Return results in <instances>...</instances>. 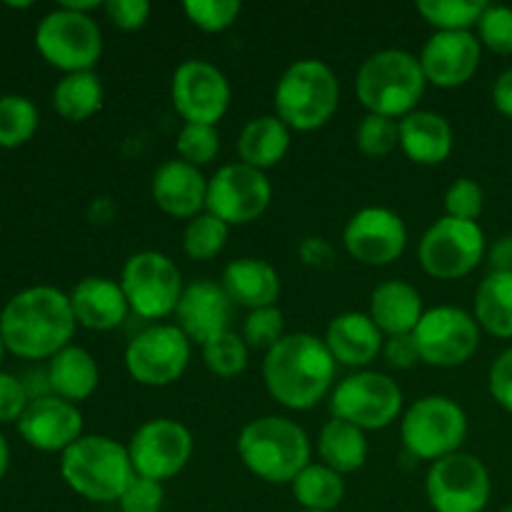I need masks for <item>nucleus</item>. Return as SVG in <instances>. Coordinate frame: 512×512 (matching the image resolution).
I'll use <instances>...</instances> for the list:
<instances>
[{"mask_svg": "<svg viewBox=\"0 0 512 512\" xmlns=\"http://www.w3.org/2000/svg\"><path fill=\"white\" fill-rule=\"evenodd\" d=\"M70 295L53 285H35L15 293L0 310L5 350L25 360H45L68 348L75 333Z\"/></svg>", "mask_w": 512, "mask_h": 512, "instance_id": "1", "label": "nucleus"}, {"mask_svg": "<svg viewBox=\"0 0 512 512\" xmlns=\"http://www.w3.org/2000/svg\"><path fill=\"white\" fill-rule=\"evenodd\" d=\"M333 378L335 358L325 340L310 333H288L265 353V388L290 410L315 408L328 395Z\"/></svg>", "mask_w": 512, "mask_h": 512, "instance_id": "2", "label": "nucleus"}, {"mask_svg": "<svg viewBox=\"0 0 512 512\" xmlns=\"http://www.w3.org/2000/svg\"><path fill=\"white\" fill-rule=\"evenodd\" d=\"M238 455L255 478L273 485L293 483L310 465V440L290 418L265 415L240 430Z\"/></svg>", "mask_w": 512, "mask_h": 512, "instance_id": "3", "label": "nucleus"}, {"mask_svg": "<svg viewBox=\"0 0 512 512\" xmlns=\"http://www.w3.org/2000/svg\"><path fill=\"white\" fill-rule=\"evenodd\" d=\"M423 65L408 50H378L363 60L355 75V93L368 113L385 118H405L425 93Z\"/></svg>", "mask_w": 512, "mask_h": 512, "instance_id": "4", "label": "nucleus"}, {"mask_svg": "<svg viewBox=\"0 0 512 512\" xmlns=\"http://www.w3.org/2000/svg\"><path fill=\"white\" fill-rule=\"evenodd\" d=\"M60 475L90 503H118L135 478L128 448L105 435H83L60 455Z\"/></svg>", "mask_w": 512, "mask_h": 512, "instance_id": "5", "label": "nucleus"}, {"mask_svg": "<svg viewBox=\"0 0 512 512\" xmlns=\"http://www.w3.org/2000/svg\"><path fill=\"white\" fill-rule=\"evenodd\" d=\"M338 103L340 83L323 60H295L275 85V113L288 128L300 133L323 128L335 115Z\"/></svg>", "mask_w": 512, "mask_h": 512, "instance_id": "6", "label": "nucleus"}, {"mask_svg": "<svg viewBox=\"0 0 512 512\" xmlns=\"http://www.w3.org/2000/svg\"><path fill=\"white\" fill-rule=\"evenodd\" d=\"M35 48L53 68L68 73L93 70L103 55V33L88 13L55 8L35 28Z\"/></svg>", "mask_w": 512, "mask_h": 512, "instance_id": "7", "label": "nucleus"}, {"mask_svg": "<svg viewBox=\"0 0 512 512\" xmlns=\"http://www.w3.org/2000/svg\"><path fill=\"white\" fill-rule=\"evenodd\" d=\"M403 443L415 458L443 460L460 453L468 438V415L455 400L445 395H428L408 408L400 423Z\"/></svg>", "mask_w": 512, "mask_h": 512, "instance_id": "8", "label": "nucleus"}, {"mask_svg": "<svg viewBox=\"0 0 512 512\" xmlns=\"http://www.w3.org/2000/svg\"><path fill=\"white\" fill-rule=\"evenodd\" d=\"M120 288L130 310L145 320H160L175 313L185 290L178 265L158 250L130 255L123 265Z\"/></svg>", "mask_w": 512, "mask_h": 512, "instance_id": "9", "label": "nucleus"}, {"mask_svg": "<svg viewBox=\"0 0 512 512\" xmlns=\"http://www.w3.org/2000/svg\"><path fill=\"white\" fill-rule=\"evenodd\" d=\"M333 418L360 430H380L395 423L403 410V390L390 375L360 370L348 375L330 398Z\"/></svg>", "mask_w": 512, "mask_h": 512, "instance_id": "10", "label": "nucleus"}, {"mask_svg": "<svg viewBox=\"0 0 512 512\" xmlns=\"http://www.w3.org/2000/svg\"><path fill=\"white\" fill-rule=\"evenodd\" d=\"M485 255V233L478 223L458 218L435 220L420 240L418 258L428 275L458 280L473 273Z\"/></svg>", "mask_w": 512, "mask_h": 512, "instance_id": "11", "label": "nucleus"}, {"mask_svg": "<svg viewBox=\"0 0 512 512\" xmlns=\"http://www.w3.org/2000/svg\"><path fill=\"white\" fill-rule=\"evenodd\" d=\"M490 473L470 453L435 460L425 478V495L435 512H483L490 503Z\"/></svg>", "mask_w": 512, "mask_h": 512, "instance_id": "12", "label": "nucleus"}, {"mask_svg": "<svg viewBox=\"0 0 512 512\" xmlns=\"http://www.w3.org/2000/svg\"><path fill=\"white\" fill-rule=\"evenodd\" d=\"M190 363V340L178 325H150L125 348L130 378L148 388H165L185 373Z\"/></svg>", "mask_w": 512, "mask_h": 512, "instance_id": "13", "label": "nucleus"}, {"mask_svg": "<svg viewBox=\"0 0 512 512\" xmlns=\"http://www.w3.org/2000/svg\"><path fill=\"white\" fill-rule=\"evenodd\" d=\"M420 360L433 368H458L468 363L480 345V325L475 315L463 308L440 305L425 310L418 328L413 330Z\"/></svg>", "mask_w": 512, "mask_h": 512, "instance_id": "14", "label": "nucleus"}, {"mask_svg": "<svg viewBox=\"0 0 512 512\" xmlns=\"http://www.w3.org/2000/svg\"><path fill=\"white\" fill-rule=\"evenodd\" d=\"M273 185L268 175L245 163H228L208 180L205 208L225 225H248L268 210Z\"/></svg>", "mask_w": 512, "mask_h": 512, "instance_id": "15", "label": "nucleus"}, {"mask_svg": "<svg viewBox=\"0 0 512 512\" xmlns=\"http://www.w3.org/2000/svg\"><path fill=\"white\" fill-rule=\"evenodd\" d=\"M170 98L185 123L215 125L230 108V83L218 65L190 58L175 68Z\"/></svg>", "mask_w": 512, "mask_h": 512, "instance_id": "16", "label": "nucleus"}, {"mask_svg": "<svg viewBox=\"0 0 512 512\" xmlns=\"http://www.w3.org/2000/svg\"><path fill=\"white\" fill-rule=\"evenodd\" d=\"M128 455L135 475L163 483L188 465L193 455V435L178 420H148L130 438Z\"/></svg>", "mask_w": 512, "mask_h": 512, "instance_id": "17", "label": "nucleus"}, {"mask_svg": "<svg viewBox=\"0 0 512 512\" xmlns=\"http://www.w3.org/2000/svg\"><path fill=\"white\" fill-rule=\"evenodd\" d=\"M345 250L363 265H390L405 253L408 228L395 210L370 208L358 210L343 230Z\"/></svg>", "mask_w": 512, "mask_h": 512, "instance_id": "18", "label": "nucleus"}, {"mask_svg": "<svg viewBox=\"0 0 512 512\" xmlns=\"http://www.w3.org/2000/svg\"><path fill=\"white\" fill-rule=\"evenodd\" d=\"M18 433L30 448L63 455L75 440L83 438V415L78 405L58 395H43L30 400L25 413L20 415Z\"/></svg>", "mask_w": 512, "mask_h": 512, "instance_id": "19", "label": "nucleus"}, {"mask_svg": "<svg viewBox=\"0 0 512 512\" xmlns=\"http://www.w3.org/2000/svg\"><path fill=\"white\" fill-rule=\"evenodd\" d=\"M175 318H178L175 325L188 335L190 343L205 345L230 330L233 300L215 280H195L180 295Z\"/></svg>", "mask_w": 512, "mask_h": 512, "instance_id": "20", "label": "nucleus"}, {"mask_svg": "<svg viewBox=\"0 0 512 512\" xmlns=\"http://www.w3.org/2000/svg\"><path fill=\"white\" fill-rule=\"evenodd\" d=\"M425 80L438 88L465 85L480 65V40L470 30L460 33H433L420 53Z\"/></svg>", "mask_w": 512, "mask_h": 512, "instance_id": "21", "label": "nucleus"}, {"mask_svg": "<svg viewBox=\"0 0 512 512\" xmlns=\"http://www.w3.org/2000/svg\"><path fill=\"white\" fill-rule=\"evenodd\" d=\"M150 195H153L155 205L170 218L193 220L205 208L208 180L195 165L185 163V160H168L153 173Z\"/></svg>", "mask_w": 512, "mask_h": 512, "instance_id": "22", "label": "nucleus"}, {"mask_svg": "<svg viewBox=\"0 0 512 512\" xmlns=\"http://www.w3.org/2000/svg\"><path fill=\"white\" fill-rule=\"evenodd\" d=\"M70 305H73L78 325L88 330H100V333L118 328L130 310L120 283L100 278V275L80 280L70 293Z\"/></svg>", "mask_w": 512, "mask_h": 512, "instance_id": "23", "label": "nucleus"}, {"mask_svg": "<svg viewBox=\"0 0 512 512\" xmlns=\"http://www.w3.org/2000/svg\"><path fill=\"white\" fill-rule=\"evenodd\" d=\"M325 345L335 363L348 368H365L383 350V333L365 313H340L325 330Z\"/></svg>", "mask_w": 512, "mask_h": 512, "instance_id": "24", "label": "nucleus"}, {"mask_svg": "<svg viewBox=\"0 0 512 512\" xmlns=\"http://www.w3.org/2000/svg\"><path fill=\"white\" fill-rule=\"evenodd\" d=\"M220 285L233 305L248 310L270 308L280 298L278 270L258 258H238L225 265Z\"/></svg>", "mask_w": 512, "mask_h": 512, "instance_id": "25", "label": "nucleus"}, {"mask_svg": "<svg viewBox=\"0 0 512 512\" xmlns=\"http://www.w3.org/2000/svg\"><path fill=\"white\" fill-rule=\"evenodd\" d=\"M400 148L413 163L440 165L453 153V128L433 110H413L400 120Z\"/></svg>", "mask_w": 512, "mask_h": 512, "instance_id": "26", "label": "nucleus"}, {"mask_svg": "<svg viewBox=\"0 0 512 512\" xmlns=\"http://www.w3.org/2000/svg\"><path fill=\"white\" fill-rule=\"evenodd\" d=\"M368 315L378 325L380 333H385L388 338L410 335L425 315L423 298H420L418 288L405 280H385L370 295Z\"/></svg>", "mask_w": 512, "mask_h": 512, "instance_id": "27", "label": "nucleus"}, {"mask_svg": "<svg viewBox=\"0 0 512 512\" xmlns=\"http://www.w3.org/2000/svg\"><path fill=\"white\" fill-rule=\"evenodd\" d=\"M98 380V363L80 345H68L58 355H53L48 363L50 390H53V395L73 405L80 400H88L98 388Z\"/></svg>", "mask_w": 512, "mask_h": 512, "instance_id": "28", "label": "nucleus"}, {"mask_svg": "<svg viewBox=\"0 0 512 512\" xmlns=\"http://www.w3.org/2000/svg\"><path fill=\"white\" fill-rule=\"evenodd\" d=\"M290 150V128L278 115H260L243 128L238 138L240 163L268 170L278 165Z\"/></svg>", "mask_w": 512, "mask_h": 512, "instance_id": "29", "label": "nucleus"}, {"mask_svg": "<svg viewBox=\"0 0 512 512\" xmlns=\"http://www.w3.org/2000/svg\"><path fill=\"white\" fill-rule=\"evenodd\" d=\"M318 453L323 465H328L335 473H355L368 460V438L365 430L345 423V420H328L320 430Z\"/></svg>", "mask_w": 512, "mask_h": 512, "instance_id": "30", "label": "nucleus"}, {"mask_svg": "<svg viewBox=\"0 0 512 512\" xmlns=\"http://www.w3.org/2000/svg\"><path fill=\"white\" fill-rule=\"evenodd\" d=\"M475 320L495 338H512V273H490L475 293Z\"/></svg>", "mask_w": 512, "mask_h": 512, "instance_id": "31", "label": "nucleus"}, {"mask_svg": "<svg viewBox=\"0 0 512 512\" xmlns=\"http://www.w3.org/2000/svg\"><path fill=\"white\" fill-rule=\"evenodd\" d=\"M103 105V83L98 73H68L53 88V108L70 123H80L95 115Z\"/></svg>", "mask_w": 512, "mask_h": 512, "instance_id": "32", "label": "nucleus"}, {"mask_svg": "<svg viewBox=\"0 0 512 512\" xmlns=\"http://www.w3.org/2000/svg\"><path fill=\"white\" fill-rule=\"evenodd\" d=\"M293 495L303 510H325L333 512L345 498V483L343 475L330 470L323 463H310L298 473L293 480Z\"/></svg>", "mask_w": 512, "mask_h": 512, "instance_id": "33", "label": "nucleus"}, {"mask_svg": "<svg viewBox=\"0 0 512 512\" xmlns=\"http://www.w3.org/2000/svg\"><path fill=\"white\" fill-rule=\"evenodd\" d=\"M488 3L485 0H420L418 13L435 28V33H460L478 25Z\"/></svg>", "mask_w": 512, "mask_h": 512, "instance_id": "34", "label": "nucleus"}, {"mask_svg": "<svg viewBox=\"0 0 512 512\" xmlns=\"http://www.w3.org/2000/svg\"><path fill=\"white\" fill-rule=\"evenodd\" d=\"M40 123L38 108L30 98L8 93L0 98V148H20L35 135Z\"/></svg>", "mask_w": 512, "mask_h": 512, "instance_id": "35", "label": "nucleus"}, {"mask_svg": "<svg viewBox=\"0 0 512 512\" xmlns=\"http://www.w3.org/2000/svg\"><path fill=\"white\" fill-rule=\"evenodd\" d=\"M230 225L210 213H200L185 225L183 250L190 260H213L228 243Z\"/></svg>", "mask_w": 512, "mask_h": 512, "instance_id": "36", "label": "nucleus"}, {"mask_svg": "<svg viewBox=\"0 0 512 512\" xmlns=\"http://www.w3.org/2000/svg\"><path fill=\"white\" fill-rule=\"evenodd\" d=\"M250 348L245 345L243 335L228 333L218 335L210 343L203 345V360L208 365V370L218 378H235V375L243 373L248 368Z\"/></svg>", "mask_w": 512, "mask_h": 512, "instance_id": "37", "label": "nucleus"}, {"mask_svg": "<svg viewBox=\"0 0 512 512\" xmlns=\"http://www.w3.org/2000/svg\"><path fill=\"white\" fill-rule=\"evenodd\" d=\"M285 338V318L278 305L250 310L243 320V340L250 350H273Z\"/></svg>", "mask_w": 512, "mask_h": 512, "instance_id": "38", "label": "nucleus"}, {"mask_svg": "<svg viewBox=\"0 0 512 512\" xmlns=\"http://www.w3.org/2000/svg\"><path fill=\"white\" fill-rule=\"evenodd\" d=\"M358 148L370 158H383L400 145V123L385 115L368 113L358 125Z\"/></svg>", "mask_w": 512, "mask_h": 512, "instance_id": "39", "label": "nucleus"}, {"mask_svg": "<svg viewBox=\"0 0 512 512\" xmlns=\"http://www.w3.org/2000/svg\"><path fill=\"white\" fill-rule=\"evenodd\" d=\"M175 148H178L180 160L200 168V165H208L218 155L220 133L215 125L185 123L183 130L178 133V140H175Z\"/></svg>", "mask_w": 512, "mask_h": 512, "instance_id": "40", "label": "nucleus"}, {"mask_svg": "<svg viewBox=\"0 0 512 512\" xmlns=\"http://www.w3.org/2000/svg\"><path fill=\"white\" fill-rule=\"evenodd\" d=\"M183 10L195 28L205 33H220L238 20L243 5L238 0H188Z\"/></svg>", "mask_w": 512, "mask_h": 512, "instance_id": "41", "label": "nucleus"}, {"mask_svg": "<svg viewBox=\"0 0 512 512\" xmlns=\"http://www.w3.org/2000/svg\"><path fill=\"white\" fill-rule=\"evenodd\" d=\"M478 40L498 55H512V8L488 5L478 20Z\"/></svg>", "mask_w": 512, "mask_h": 512, "instance_id": "42", "label": "nucleus"}, {"mask_svg": "<svg viewBox=\"0 0 512 512\" xmlns=\"http://www.w3.org/2000/svg\"><path fill=\"white\" fill-rule=\"evenodd\" d=\"M483 205V188L470 178H458L450 185L448 193H445V213H448L450 218L478 223L480 213H483Z\"/></svg>", "mask_w": 512, "mask_h": 512, "instance_id": "43", "label": "nucleus"}, {"mask_svg": "<svg viewBox=\"0 0 512 512\" xmlns=\"http://www.w3.org/2000/svg\"><path fill=\"white\" fill-rule=\"evenodd\" d=\"M165 503L163 483L135 475L125 493L120 495V512H160Z\"/></svg>", "mask_w": 512, "mask_h": 512, "instance_id": "44", "label": "nucleus"}, {"mask_svg": "<svg viewBox=\"0 0 512 512\" xmlns=\"http://www.w3.org/2000/svg\"><path fill=\"white\" fill-rule=\"evenodd\" d=\"M30 405L23 380L0 370V423H18Z\"/></svg>", "mask_w": 512, "mask_h": 512, "instance_id": "45", "label": "nucleus"}, {"mask_svg": "<svg viewBox=\"0 0 512 512\" xmlns=\"http://www.w3.org/2000/svg\"><path fill=\"white\" fill-rule=\"evenodd\" d=\"M103 8L110 23L120 30H140L153 13L148 0H108Z\"/></svg>", "mask_w": 512, "mask_h": 512, "instance_id": "46", "label": "nucleus"}, {"mask_svg": "<svg viewBox=\"0 0 512 512\" xmlns=\"http://www.w3.org/2000/svg\"><path fill=\"white\" fill-rule=\"evenodd\" d=\"M488 388L495 403L512 413V348L500 353L495 363L490 365Z\"/></svg>", "mask_w": 512, "mask_h": 512, "instance_id": "47", "label": "nucleus"}, {"mask_svg": "<svg viewBox=\"0 0 512 512\" xmlns=\"http://www.w3.org/2000/svg\"><path fill=\"white\" fill-rule=\"evenodd\" d=\"M383 353H385V358H388V363L398 370L413 368V365L420 360L418 345H415L413 333L393 335V338H388V343L383 345Z\"/></svg>", "mask_w": 512, "mask_h": 512, "instance_id": "48", "label": "nucleus"}, {"mask_svg": "<svg viewBox=\"0 0 512 512\" xmlns=\"http://www.w3.org/2000/svg\"><path fill=\"white\" fill-rule=\"evenodd\" d=\"M298 255L310 268H325L333 260V248H330V243L325 238H305L300 243Z\"/></svg>", "mask_w": 512, "mask_h": 512, "instance_id": "49", "label": "nucleus"}, {"mask_svg": "<svg viewBox=\"0 0 512 512\" xmlns=\"http://www.w3.org/2000/svg\"><path fill=\"white\" fill-rule=\"evenodd\" d=\"M493 103L505 118H512V68L505 70V73L495 80Z\"/></svg>", "mask_w": 512, "mask_h": 512, "instance_id": "50", "label": "nucleus"}, {"mask_svg": "<svg viewBox=\"0 0 512 512\" xmlns=\"http://www.w3.org/2000/svg\"><path fill=\"white\" fill-rule=\"evenodd\" d=\"M490 263L495 273H512V235H505L490 250Z\"/></svg>", "mask_w": 512, "mask_h": 512, "instance_id": "51", "label": "nucleus"}, {"mask_svg": "<svg viewBox=\"0 0 512 512\" xmlns=\"http://www.w3.org/2000/svg\"><path fill=\"white\" fill-rule=\"evenodd\" d=\"M8 465H10V448L5 435L0 433V480H3V475L8 473Z\"/></svg>", "mask_w": 512, "mask_h": 512, "instance_id": "52", "label": "nucleus"}, {"mask_svg": "<svg viewBox=\"0 0 512 512\" xmlns=\"http://www.w3.org/2000/svg\"><path fill=\"white\" fill-rule=\"evenodd\" d=\"M3 355H5V343H3V335H0V363H3Z\"/></svg>", "mask_w": 512, "mask_h": 512, "instance_id": "53", "label": "nucleus"}, {"mask_svg": "<svg viewBox=\"0 0 512 512\" xmlns=\"http://www.w3.org/2000/svg\"><path fill=\"white\" fill-rule=\"evenodd\" d=\"M500 512H512V505H508V508H503Z\"/></svg>", "mask_w": 512, "mask_h": 512, "instance_id": "54", "label": "nucleus"}, {"mask_svg": "<svg viewBox=\"0 0 512 512\" xmlns=\"http://www.w3.org/2000/svg\"><path fill=\"white\" fill-rule=\"evenodd\" d=\"M303 512H325V510H303Z\"/></svg>", "mask_w": 512, "mask_h": 512, "instance_id": "55", "label": "nucleus"}]
</instances>
